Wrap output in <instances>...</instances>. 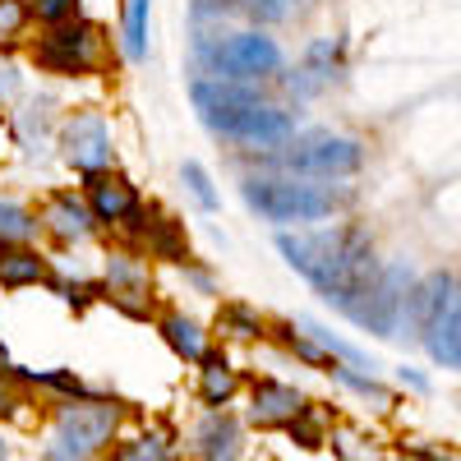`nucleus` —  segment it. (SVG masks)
<instances>
[{
  "instance_id": "nucleus-1",
  "label": "nucleus",
  "mask_w": 461,
  "mask_h": 461,
  "mask_svg": "<svg viewBox=\"0 0 461 461\" xmlns=\"http://www.w3.org/2000/svg\"><path fill=\"white\" fill-rule=\"evenodd\" d=\"M273 245L291 273L323 304H332L337 314L365 291V282L383 263L374 230L365 221H351V217L304 226V230H273Z\"/></svg>"
},
{
  "instance_id": "nucleus-2",
  "label": "nucleus",
  "mask_w": 461,
  "mask_h": 461,
  "mask_svg": "<svg viewBox=\"0 0 461 461\" xmlns=\"http://www.w3.org/2000/svg\"><path fill=\"white\" fill-rule=\"evenodd\" d=\"M189 106H194V121L212 139L236 143L245 152L277 148L291 130H300L295 102H282L273 88H258V84H226V79L194 74L189 79Z\"/></svg>"
},
{
  "instance_id": "nucleus-3",
  "label": "nucleus",
  "mask_w": 461,
  "mask_h": 461,
  "mask_svg": "<svg viewBox=\"0 0 461 461\" xmlns=\"http://www.w3.org/2000/svg\"><path fill=\"white\" fill-rule=\"evenodd\" d=\"M240 203L273 230H304L337 221L356 208V189L346 180H304L286 171H245Z\"/></svg>"
},
{
  "instance_id": "nucleus-4",
  "label": "nucleus",
  "mask_w": 461,
  "mask_h": 461,
  "mask_svg": "<svg viewBox=\"0 0 461 461\" xmlns=\"http://www.w3.org/2000/svg\"><path fill=\"white\" fill-rule=\"evenodd\" d=\"M189 65L203 79H226V84H258L277 88L291 56L273 37V28H212V32H189Z\"/></svg>"
},
{
  "instance_id": "nucleus-5",
  "label": "nucleus",
  "mask_w": 461,
  "mask_h": 461,
  "mask_svg": "<svg viewBox=\"0 0 461 461\" xmlns=\"http://www.w3.org/2000/svg\"><path fill=\"white\" fill-rule=\"evenodd\" d=\"M369 162L365 139L346 134V130H291L277 148L249 152L254 171H286V176H304V180H356Z\"/></svg>"
},
{
  "instance_id": "nucleus-6",
  "label": "nucleus",
  "mask_w": 461,
  "mask_h": 461,
  "mask_svg": "<svg viewBox=\"0 0 461 461\" xmlns=\"http://www.w3.org/2000/svg\"><path fill=\"white\" fill-rule=\"evenodd\" d=\"M411 341L429 351L438 369H461V282L456 267L438 263L415 282V304H411Z\"/></svg>"
},
{
  "instance_id": "nucleus-7",
  "label": "nucleus",
  "mask_w": 461,
  "mask_h": 461,
  "mask_svg": "<svg viewBox=\"0 0 461 461\" xmlns=\"http://www.w3.org/2000/svg\"><path fill=\"white\" fill-rule=\"evenodd\" d=\"M415 282H420V273L406 258H383L378 273L365 282V291L341 310V319L378 341H402V337H411Z\"/></svg>"
},
{
  "instance_id": "nucleus-8",
  "label": "nucleus",
  "mask_w": 461,
  "mask_h": 461,
  "mask_svg": "<svg viewBox=\"0 0 461 461\" xmlns=\"http://www.w3.org/2000/svg\"><path fill=\"white\" fill-rule=\"evenodd\" d=\"M28 56H32V65L42 74H51V79H93V74L106 69L111 37H106V28L97 19L74 14L65 23L37 28Z\"/></svg>"
},
{
  "instance_id": "nucleus-9",
  "label": "nucleus",
  "mask_w": 461,
  "mask_h": 461,
  "mask_svg": "<svg viewBox=\"0 0 461 461\" xmlns=\"http://www.w3.org/2000/svg\"><path fill=\"white\" fill-rule=\"evenodd\" d=\"M125 425V406L106 397H74L56 411L51 443L37 461H93Z\"/></svg>"
},
{
  "instance_id": "nucleus-10",
  "label": "nucleus",
  "mask_w": 461,
  "mask_h": 461,
  "mask_svg": "<svg viewBox=\"0 0 461 461\" xmlns=\"http://www.w3.org/2000/svg\"><path fill=\"white\" fill-rule=\"evenodd\" d=\"M102 300L111 310H121L125 319H158V277H152V258L139 249L111 240L102 258Z\"/></svg>"
},
{
  "instance_id": "nucleus-11",
  "label": "nucleus",
  "mask_w": 461,
  "mask_h": 461,
  "mask_svg": "<svg viewBox=\"0 0 461 461\" xmlns=\"http://www.w3.org/2000/svg\"><path fill=\"white\" fill-rule=\"evenodd\" d=\"M56 158L74 176H93V171H106V167H121V158H115V130L106 121V111H97V106L65 111V121L56 125Z\"/></svg>"
},
{
  "instance_id": "nucleus-12",
  "label": "nucleus",
  "mask_w": 461,
  "mask_h": 461,
  "mask_svg": "<svg viewBox=\"0 0 461 461\" xmlns=\"http://www.w3.org/2000/svg\"><path fill=\"white\" fill-rule=\"evenodd\" d=\"M37 212V236L51 240L56 249H88L102 240V230L79 194V185H56L42 194V203L32 208Z\"/></svg>"
},
{
  "instance_id": "nucleus-13",
  "label": "nucleus",
  "mask_w": 461,
  "mask_h": 461,
  "mask_svg": "<svg viewBox=\"0 0 461 461\" xmlns=\"http://www.w3.org/2000/svg\"><path fill=\"white\" fill-rule=\"evenodd\" d=\"M111 240H121V245L139 249V254L152 258V263H185V258H189L185 221L171 217L162 203H152V199H143L139 212L125 221V230H121V236H111Z\"/></svg>"
},
{
  "instance_id": "nucleus-14",
  "label": "nucleus",
  "mask_w": 461,
  "mask_h": 461,
  "mask_svg": "<svg viewBox=\"0 0 461 461\" xmlns=\"http://www.w3.org/2000/svg\"><path fill=\"white\" fill-rule=\"evenodd\" d=\"M79 194H84V203H88V212H93V221H97L102 236H121L125 221H130V217L139 212V203H143V189H139L134 176L121 171V167L79 176Z\"/></svg>"
},
{
  "instance_id": "nucleus-15",
  "label": "nucleus",
  "mask_w": 461,
  "mask_h": 461,
  "mask_svg": "<svg viewBox=\"0 0 461 461\" xmlns=\"http://www.w3.org/2000/svg\"><path fill=\"white\" fill-rule=\"evenodd\" d=\"M341 79H346V42H341V37H314V42L300 51L295 69L286 65V74L277 84H286V93L295 102H310V97L328 93Z\"/></svg>"
},
{
  "instance_id": "nucleus-16",
  "label": "nucleus",
  "mask_w": 461,
  "mask_h": 461,
  "mask_svg": "<svg viewBox=\"0 0 461 461\" xmlns=\"http://www.w3.org/2000/svg\"><path fill=\"white\" fill-rule=\"evenodd\" d=\"M291 19V0H189V32L212 28H277Z\"/></svg>"
},
{
  "instance_id": "nucleus-17",
  "label": "nucleus",
  "mask_w": 461,
  "mask_h": 461,
  "mask_svg": "<svg viewBox=\"0 0 461 461\" xmlns=\"http://www.w3.org/2000/svg\"><path fill=\"white\" fill-rule=\"evenodd\" d=\"M304 411H310V397H304L295 383H282V378H254L245 420H249V425H258V429H286V425H295Z\"/></svg>"
},
{
  "instance_id": "nucleus-18",
  "label": "nucleus",
  "mask_w": 461,
  "mask_h": 461,
  "mask_svg": "<svg viewBox=\"0 0 461 461\" xmlns=\"http://www.w3.org/2000/svg\"><path fill=\"white\" fill-rule=\"evenodd\" d=\"M189 447H194L199 461H240L245 456V425L230 411H203V420L189 434Z\"/></svg>"
},
{
  "instance_id": "nucleus-19",
  "label": "nucleus",
  "mask_w": 461,
  "mask_h": 461,
  "mask_svg": "<svg viewBox=\"0 0 461 461\" xmlns=\"http://www.w3.org/2000/svg\"><path fill=\"white\" fill-rule=\"evenodd\" d=\"M56 263L47 249L37 245H14L0 249V291H32V286H51Z\"/></svg>"
},
{
  "instance_id": "nucleus-20",
  "label": "nucleus",
  "mask_w": 461,
  "mask_h": 461,
  "mask_svg": "<svg viewBox=\"0 0 461 461\" xmlns=\"http://www.w3.org/2000/svg\"><path fill=\"white\" fill-rule=\"evenodd\" d=\"M158 337L167 341V351H171L176 360H185V365H199L203 351L212 346V332H208L194 314H185V310L158 314Z\"/></svg>"
},
{
  "instance_id": "nucleus-21",
  "label": "nucleus",
  "mask_w": 461,
  "mask_h": 461,
  "mask_svg": "<svg viewBox=\"0 0 461 461\" xmlns=\"http://www.w3.org/2000/svg\"><path fill=\"white\" fill-rule=\"evenodd\" d=\"M240 393V369L230 365V356L226 351H203V360H199V402L208 406V411H217V406H230V397Z\"/></svg>"
},
{
  "instance_id": "nucleus-22",
  "label": "nucleus",
  "mask_w": 461,
  "mask_h": 461,
  "mask_svg": "<svg viewBox=\"0 0 461 461\" xmlns=\"http://www.w3.org/2000/svg\"><path fill=\"white\" fill-rule=\"evenodd\" d=\"M267 319L258 304H249V300H221V310H217V337L221 341H245V346H254V341H263L267 337Z\"/></svg>"
},
{
  "instance_id": "nucleus-23",
  "label": "nucleus",
  "mask_w": 461,
  "mask_h": 461,
  "mask_svg": "<svg viewBox=\"0 0 461 461\" xmlns=\"http://www.w3.org/2000/svg\"><path fill=\"white\" fill-rule=\"evenodd\" d=\"M267 337H273L277 346H282V351L286 356H295L300 365H310V369H332V360H328V351H323V346L310 337V332H304L295 319H277V323H267Z\"/></svg>"
},
{
  "instance_id": "nucleus-24",
  "label": "nucleus",
  "mask_w": 461,
  "mask_h": 461,
  "mask_svg": "<svg viewBox=\"0 0 461 461\" xmlns=\"http://www.w3.org/2000/svg\"><path fill=\"white\" fill-rule=\"evenodd\" d=\"M148 23H152V0H121V56L130 65L148 60Z\"/></svg>"
},
{
  "instance_id": "nucleus-25",
  "label": "nucleus",
  "mask_w": 461,
  "mask_h": 461,
  "mask_svg": "<svg viewBox=\"0 0 461 461\" xmlns=\"http://www.w3.org/2000/svg\"><path fill=\"white\" fill-rule=\"evenodd\" d=\"M14 245H37V212L14 194H0V249Z\"/></svg>"
},
{
  "instance_id": "nucleus-26",
  "label": "nucleus",
  "mask_w": 461,
  "mask_h": 461,
  "mask_svg": "<svg viewBox=\"0 0 461 461\" xmlns=\"http://www.w3.org/2000/svg\"><path fill=\"white\" fill-rule=\"evenodd\" d=\"M176 456V434L171 429H143L134 438H121L111 447V461H171Z\"/></svg>"
},
{
  "instance_id": "nucleus-27",
  "label": "nucleus",
  "mask_w": 461,
  "mask_h": 461,
  "mask_svg": "<svg viewBox=\"0 0 461 461\" xmlns=\"http://www.w3.org/2000/svg\"><path fill=\"white\" fill-rule=\"evenodd\" d=\"M180 185H185L189 203H194L203 217H217V212H221V189H217L212 171H208L199 158H185V162H180Z\"/></svg>"
},
{
  "instance_id": "nucleus-28",
  "label": "nucleus",
  "mask_w": 461,
  "mask_h": 461,
  "mask_svg": "<svg viewBox=\"0 0 461 461\" xmlns=\"http://www.w3.org/2000/svg\"><path fill=\"white\" fill-rule=\"evenodd\" d=\"M328 374H332V383H341L346 393H356V397L374 402L378 411H388V406H393V388H388V383H383L378 374H369V369H351V365H332Z\"/></svg>"
},
{
  "instance_id": "nucleus-29",
  "label": "nucleus",
  "mask_w": 461,
  "mask_h": 461,
  "mask_svg": "<svg viewBox=\"0 0 461 461\" xmlns=\"http://www.w3.org/2000/svg\"><path fill=\"white\" fill-rule=\"evenodd\" d=\"M47 291H56L60 304H65V310H74V314H84V310H93V304H102V282L97 277H60L56 273Z\"/></svg>"
},
{
  "instance_id": "nucleus-30",
  "label": "nucleus",
  "mask_w": 461,
  "mask_h": 461,
  "mask_svg": "<svg viewBox=\"0 0 461 461\" xmlns=\"http://www.w3.org/2000/svg\"><path fill=\"white\" fill-rule=\"evenodd\" d=\"M28 32H32V19H28L23 0H0V51L19 47Z\"/></svg>"
},
{
  "instance_id": "nucleus-31",
  "label": "nucleus",
  "mask_w": 461,
  "mask_h": 461,
  "mask_svg": "<svg viewBox=\"0 0 461 461\" xmlns=\"http://www.w3.org/2000/svg\"><path fill=\"white\" fill-rule=\"evenodd\" d=\"M32 28H47V23H65L74 14H84V0H23Z\"/></svg>"
},
{
  "instance_id": "nucleus-32",
  "label": "nucleus",
  "mask_w": 461,
  "mask_h": 461,
  "mask_svg": "<svg viewBox=\"0 0 461 461\" xmlns=\"http://www.w3.org/2000/svg\"><path fill=\"white\" fill-rule=\"evenodd\" d=\"M23 93H28V79H23L19 60H14L10 51H0V111H5V106H14Z\"/></svg>"
},
{
  "instance_id": "nucleus-33",
  "label": "nucleus",
  "mask_w": 461,
  "mask_h": 461,
  "mask_svg": "<svg viewBox=\"0 0 461 461\" xmlns=\"http://www.w3.org/2000/svg\"><path fill=\"white\" fill-rule=\"evenodd\" d=\"M180 267V277L189 282V286H194L199 295H217V277H212V267L203 263V258H194V254H189L185 263H176Z\"/></svg>"
},
{
  "instance_id": "nucleus-34",
  "label": "nucleus",
  "mask_w": 461,
  "mask_h": 461,
  "mask_svg": "<svg viewBox=\"0 0 461 461\" xmlns=\"http://www.w3.org/2000/svg\"><path fill=\"white\" fill-rule=\"evenodd\" d=\"M323 443H332L341 461H374V452H369V443H360L356 434H346V429H332V434H328Z\"/></svg>"
},
{
  "instance_id": "nucleus-35",
  "label": "nucleus",
  "mask_w": 461,
  "mask_h": 461,
  "mask_svg": "<svg viewBox=\"0 0 461 461\" xmlns=\"http://www.w3.org/2000/svg\"><path fill=\"white\" fill-rule=\"evenodd\" d=\"M23 406V393H19V378L10 374V365L0 360V420H10L14 411Z\"/></svg>"
},
{
  "instance_id": "nucleus-36",
  "label": "nucleus",
  "mask_w": 461,
  "mask_h": 461,
  "mask_svg": "<svg viewBox=\"0 0 461 461\" xmlns=\"http://www.w3.org/2000/svg\"><path fill=\"white\" fill-rule=\"evenodd\" d=\"M397 461H452V456H443V452L429 447V443H411V447L397 452Z\"/></svg>"
},
{
  "instance_id": "nucleus-37",
  "label": "nucleus",
  "mask_w": 461,
  "mask_h": 461,
  "mask_svg": "<svg viewBox=\"0 0 461 461\" xmlns=\"http://www.w3.org/2000/svg\"><path fill=\"white\" fill-rule=\"evenodd\" d=\"M397 383H402V388H411V393H429V378H425V374H415L411 365L397 369Z\"/></svg>"
}]
</instances>
